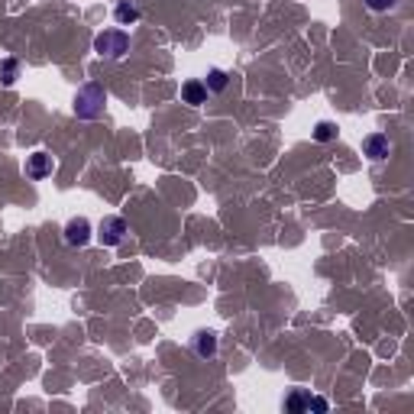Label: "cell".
Wrapping results in <instances>:
<instances>
[{
  "mask_svg": "<svg viewBox=\"0 0 414 414\" xmlns=\"http://www.w3.org/2000/svg\"><path fill=\"white\" fill-rule=\"evenodd\" d=\"M104 107H107V91H104V84H97V81L81 84L75 101H72V111L78 120H97L104 113Z\"/></svg>",
  "mask_w": 414,
  "mask_h": 414,
  "instance_id": "1",
  "label": "cell"
},
{
  "mask_svg": "<svg viewBox=\"0 0 414 414\" xmlns=\"http://www.w3.org/2000/svg\"><path fill=\"white\" fill-rule=\"evenodd\" d=\"M94 52L101 58H123L130 52V32L127 30H104L94 36Z\"/></svg>",
  "mask_w": 414,
  "mask_h": 414,
  "instance_id": "2",
  "label": "cell"
},
{
  "mask_svg": "<svg viewBox=\"0 0 414 414\" xmlns=\"http://www.w3.org/2000/svg\"><path fill=\"white\" fill-rule=\"evenodd\" d=\"M127 237V220L117 214H107L101 223H97V239H101L104 246H120Z\"/></svg>",
  "mask_w": 414,
  "mask_h": 414,
  "instance_id": "3",
  "label": "cell"
},
{
  "mask_svg": "<svg viewBox=\"0 0 414 414\" xmlns=\"http://www.w3.org/2000/svg\"><path fill=\"white\" fill-rule=\"evenodd\" d=\"M65 243L68 246H88L91 243V220L88 217H72V220L65 223Z\"/></svg>",
  "mask_w": 414,
  "mask_h": 414,
  "instance_id": "4",
  "label": "cell"
},
{
  "mask_svg": "<svg viewBox=\"0 0 414 414\" xmlns=\"http://www.w3.org/2000/svg\"><path fill=\"white\" fill-rule=\"evenodd\" d=\"M56 172V159L49 156V152H32L30 159H26V175L32 178V182H42V178H49Z\"/></svg>",
  "mask_w": 414,
  "mask_h": 414,
  "instance_id": "5",
  "label": "cell"
},
{
  "mask_svg": "<svg viewBox=\"0 0 414 414\" xmlns=\"http://www.w3.org/2000/svg\"><path fill=\"white\" fill-rule=\"evenodd\" d=\"M363 156H369L372 162H385L391 156V143L385 133H369L363 139Z\"/></svg>",
  "mask_w": 414,
  "mask_h": 414,
  "instance_id": "6",
  "label": "cell"
},
{
  "mask_svg": "<svg viewBox=\"0 0 414 414\" xmlns=\"http://www.w3.org/2000/svg\"><path fill=\"white\" fill-rule=\"evenodd\" d=\"M192 350H194V356H201V359L217 356V334L214 330H198V334L192 337Z\"/></svg>",
  "mask_w": 414,
  "mask_h": 414,
  "instance_id": "7",
  "label": "cell"
},
{
  "mask_svg": "<svg viewBox=\"0 0 414 414\" xmlns=\"http://www.w3.org/2000/svg\"><path fill=\"white\" fill-rule=\"evenodd\" d=\"M182 101H184V104H192V107H201V104L207 101V88H204V81H201V78L184 81V84H182Z\"/></svg>",
  "mask_w": 414,
  "mask_h": 414,
  "instance_id": "8",
  "label": "cell"
},
{
  "mask_svg": "<svg viewBox=\"0 0 414 414\" xmlns=\"http://www.w3.org/2000/svg\"><path fill=\"white\" fill-rule=\"evenodd\" d=\"M113 20H117L120 26H133L136 20H139V7L130 4V0H120L117 7H113Z\"/></svg>",
  "mask_w": 414,
  "mask_h": 414,
  "instance_id": "9",
  "label": "cell"
},
{
  "mask_svg": "<svg viewBox=\"0 0 414 414\" xmlns=\"http://www.w3.org/2000/svg\"><path fill=\"white\" fill-rule=\"evenodd\" d=\"M16 78H20V62L16 58H0V84L13 88Z\"/></svg>",
  "mask_w": 414,
  "mask_h": 414,
  "instance_id": "10",
  "label": "cell"
},
{
  "mask_svg": "<svg viewBox=\"0 0 414 414\" xmlns=\"http://www.w3.org/2000/svg\"><path fill=\"white\" fill-rule=\"evenodd\" d=\"M227 72H223V68H211V72H207V78H204V88H207V94H220L223 88H227Z\"/></svg>",
  "mask_w": 414,
  "mask_h": 414,
  "instance_id": "11",
  "label": "cell"
},
{
  "mask_svg": "<svg viewBox=\"0 0 414 414\" xmlns=\"http://www.w3.org/2000/svg\"><path fill=\"white\" fill-rule=\"evenodd\" d=\"M308 399H310V391L308 389H291V395L285 399V411H308Z\"/></svg>",
  "mask_w": 414,
  "mask_h": 414,
  "instance_id": "12",
  "label": "cell"
},
{
  "mask_svg": "<svg viewBox=\"0 0 414 414\" xmlns=\"http://www.w3.org/2000/svg\"><path fill=\"white\" fill-rule=\"evenodd\" d=\"M314 139H318V143H330V139H337V123L320 120L318 127H314Z\"/></svg>",
  "mask_w": 414,
  "mask_h": 414,
  "instance_id": "13",
  "label": "cell"
},
{
  "mask_svg": "<svg viewBox=\"0 0 414 414\" xmlns=\"http://www.w3.org/2000/svg\"><path fill=\"white\" fill-rule=\"evenodd\" d=\"M399 4V0H366V7L372 10V13H385V10H391Z\"/></svg>",
  "mask_w": 414,
  "mask_h": 414,
  "instance_id": "14",
  "label": "cell"
},
{
  "mask_svg": "<svg viewBox=\"0 0 414 414\" xmlns=\"http://www.w3.org/2000/svg\"><path fill=\"white\" fill-rule=\"evenodd\" d=\"M308 411L324 414L327 411V399H320V395H310V399H308Z\"/></svg>",
  "mask_w": 414,
  "mask_h": 414,
  "instance_id": "15",
  "label": "cell"
}]
</instances>
